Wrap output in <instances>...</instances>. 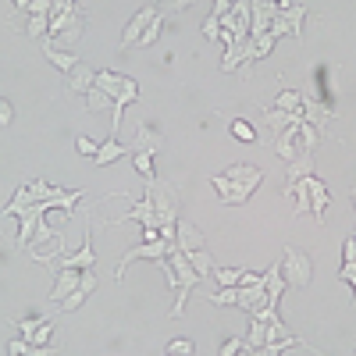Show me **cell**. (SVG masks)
I'll list each match as a JSON object with an SVG mask.
<instances>
[{
	"mask_svg": "<svg viewBox=\"0 0 356 356\" xmlns=\"http://www.w3.org/2000/svg\"><path fill=\"white\" fill-rule=\"evenodd\" d=\"M211 182H214V189H218V196H221L225 207H243L260 189L264 171L253 168V164H232L225 175H214Z\"/></svg>",
	"mask_w": 356,
	"mask_h": 356,
	"instance_id": "1",
	"label": "cell"
},
{
	"mask_svg": "<svg viewBox=\"0 0 356 356\" xmlns=\"http://www.w3.org/2000/svg\"><path fill=\"white\" fill-rule=\"evenodd\" d=\"M161 267H164V275H168V282H171V289H175V307H171V321H178L186 314V300H189V292L203 282L196 271H193V264H189V257L182 253V250H175L168 260H157Z\"/></svg>",
	"mask_w": 356,
	"mask_h": 356,
	"instance_id": "2",
	"label": "cell"
},
{
	"mask_svg": "<svg viewBox=\"0 0 356 356\" xmlns=\"http://www.w3.org/2000/svg\"><path fill=\"white\" fill-rule=\"evenodd\" d=\"M282 275H285L289 289H310L314 264H310V257L300 246H285V253H282Z\"/></svg>",
	"mask_w": 356,
	"mask_h": 356,
	"instance_id": "3",
	"label": "cell"
},
{
	"mask_svg": "<svg viewBox=\"0 0 356 356\" xmlns=\"http://www.w3.org/2000/svg\"><path fill=\"white\" fill-rule=\"evenodd\" d=\"M175 250H178V246H175V243H168V239H150V243H139V246H132V250H125V253H122L114 278L122 282V278H125V271H129V264H136V260H154V264H157V260H168Z\"/></svg>",
	"mask_w": 356,
	"mask_h": 356,
	"instance_id": "4",
	"label": "cell"
},
{
	"mask_svg": "<svg viewBox=\"0 0 356 356\" xmlns=\"http://www.w3.org/2000/svg\"><path fill=\"white\" fill-rule=\"evenodd\" d=\"M303 25H307V8L289 4V8H282V11L275 15V22H271V36H275V40H278V36L303 40Z\"/></svg>",
	"mask_w": 356,
	"mask_h": 356,
	"instance_id": "5",
	"label": "cell"
},
{
	"mask_svg": "<svg viewBox=\"0 0 356 356\" xmlns=\"http://www.w3.org/2000/svg\"><path fill=\"white\" fill-rule=\"evenodd\" d=\"M54 267H75V271H89L97 267V250H93V221L86 225V243L79 253H65V257H54Z\"/></svg>",
	"mask_w": 356,
	"mask_h": 356,
	"instance_id": "6",
	"label": "cell"
},
{
	"mask_svg": "<svg viewBox=\"0 0 356 356\" xmlns=\"http://www.w3.org/2000/svg\"><path fill=\"white\" fill-rule=\"evenodd\" d=\"M175 246L182 253H196V250H207V239H203V232L193 221L178 218V225H175Z\"/></svg>",
	"mask_w": 356,
	"mask_h": 356,
	"instance_id": "7",
	"label": "cell"
},
{
	"mask_svg": "<svg viewBox=\"0 0 356 356\" xmlns=\"http://www.w3.org/2000/svg\"><path fill=\"white\" fill-rule=\"evenodd\" d=\"M154 15H157V8H154V4L139 8V15L125 25V33H122V50H129V47H136V43H139V36L146 33V25L154 22Z\"/></svg>",
	"mask_w": 356,
	"mask_h": 356,
	"instance_id": "8",
	"label": "cell"
},
{
	"mask_svg": "<svg viewBox=\"0 0 356 356\" xmlns=\"http://www.w3.org/2000/svg\"><path fill=\"white\" fill-rule=\"evenodd\" d=\"M82 33H86V15L79 11V15H75V18H72V22L61 29V33H57V36H50V43H54L57 50H68V54H72V50L79 47Z\"/></svg>",
	"mask_w": 356,
	"mask_h": 356,
	"instance_id": "9",
	"label": "cell"
},
{
	"mask_svg": "<svg viewBox=\"0 0 356 356\" xmlns=\"http://www.w3.org/2000/svg\"><path fill=\"white\" fill-rule=\"evenodd\" d=\"M79 278H82V271H75V267H57V278H54V289H50V300H54V303H65L68 296L79 289Z\"/></svg>",
	"mask_w": 356,
	"mask_h": 356,
	"instance_id": "10",
	"label": "cell"
},
{
	"mask_svg": "<svg viewBox=\"0 0 356 356\" xmlns=\"http://www.w3.org/2000/svg\"><path fill=\"white\" fill-rule=\"evenodd\" d=\"M235 307L246 310V314L267 307V289H264V282H260V285H235Z\"/></svg>",
	"mask_w": 356,
	"mask_h": 356,
	"instance_id": "11",
	"label": "cell"
},
{
	"mask_svg": "<svg viewBox=\"0 0 356 356\" xmlns=\"http://www.w3.org/2000/svg\"><path fill=\"white\" fill-rule=\"evenodd\" d=\"M275 154L285 161V164H292L296 157L303 154V146H300V122L296 125H289L285 132H278V143H275Z\"/></svg>",
	"mask_w": 356,
	"mask_h": 356,
	"instance_id": "12",
	"label": "cell"
},
{
	"mask_svg": "<svg viewBox=\"0 0 356 356\" xmlns=\"http://www.w3.org/2000/svg\"><path fill=\"white\" fill-rule=\"evenodd\" d=\"M307 189H310V214H314L317 221H324V214H328V203H332L328 186H324L317 175H310V178H307Z\"/></svg>",
	"mask_w": 356,
	"mask_h": 356,
	"instance_id": "13",
	"label": "cell"
},
{
	"mask_svg": "<svg viewBox=\"0 0 356 356\" xmlns=\"http://www.w3.org/2000/svg\"><path fill=\"white\" fill-rule=\"evenodd\" d=\"M264 289H267V307H275V310H278L282 292H289L285 275H282V264H275V267H267V271H264Z\"/></svg>",
	"mask_w": 356,
	"mask_h": 356,
	"instance_id": "14",
	"label": "cell"
},
{
	"mask_svg": "<svg viewBox=\"0 0 356 356\" xmlns=\"http://www.w3.org/2000/svg\"><path fill=\"white\" fill-rule=\"evenodd\" d=\"M97 86V72H93V65H75L72 72H68V89H72V93H89V89H93Z\"/></svg>",
	"mask_w": 356,
	"mask_h": 356,
	"instance_id": "15",
	"label": "cell"
},
{
	"mask_svg": "<svg viewBox=\"0 0 356 356\" xmlns=\"http://www.w3.org/2000/svg\"><path fill=\"white\" fill-rule=\"evenodd\" d=\"M40 47H43V57H47V61H50L57 72H65V75H68V72L79 65V57H75V54H68V50H57L50 40H43Z\"/></svg>",
	"mask_w": 356,
	"mask_h": 356,
	"instance_id": "16",
	"label": "cell"
},
{
	"mask_svg": "<svg viewBox=\"0 0 356 356\" xmlns=\"http://www.w3.org/2000/svg\"><path fill=\"white\" fill-rule=\"evenodd\" d=\"M122 154H129L125 146H122V139H118V136H107V139L100 143V150H97L93 164H97V168H107V164H114V161L122 157Z\"/></svg>",
	"mask_w": 356,
	"mask_h": 356,
	"instance_id": "17",
	"label": "cell"
},
{
	"mask_svg": "<svg viewBox=\"0 0 356 356\" xmlns=\"http://www.w3.org/2000/svg\"><path fill=\"white\" fill-rule=\"evenodd\" d=\"M275 50V36L271 33H264V36H250V43H246V65H257V61H264L267 54Z\"/></svg>",
	"mask_w": 356,
	"mask_h": 356,
	"instance_id": "18",
	"label": "cell"
},
{
	"mask_svg": "<svg viewBox=\"0 0 356 356\" xmlns=\"http://www.w3.org/2000/svg\"><path fill=\"white\" fill-rule=\"evenodd\" d=\"M310 175H314V150H303L300 157H296V161L289 164V175H285L289 182H285V189H289V186H296L300 178H310Z\"/></svg>",
	"mask_w": 356,
	"mask_h": 356,
	"instance_id": "19",
	"label": "cell"
},
{
	"mask_svg": "<svg viewBox=\"0 0 356 356\" xmlns=\"http://www.w3.org/2000/svg\"><path fill=\"white\" fill-rule=\"evenodd\" d=\"M296 122H303V114H285V111H278V107H267V111H264V125L271 129V132H285V129L296 125Z\"/></svg>",
	"mask_w": 356,
	"mask_h": 356,
	"instance_id": "20",
	"label": "cell"
},
{
	"mask_svg": "<svg viewBox=\"0 0 356 356\" xmlns=\"http://www.w3.org/2000/svg\"><path fill=\"white\" fill-rule=\"evenodd\" d=\"M36 203V196H33V189H29V182H22L18 186V193L8 200V207H4V214H15V218H22L25 211H29V207H33Z\"/></svg>",
	"mask_w": 356,
	"mask_h": 356,
	"instance_id": "21",
	"label": "cell"
},
{
	"mask_svg": "<svg viewBox=\"0 0 356 356\" xmlns=\"http://www.w3.org/2000/svg\"><path fill=\"white\" fill-rule=\"evenodd\" d=\"M122 86H125V75L107 72V68H100V72H97V89H104V93H107L111 100L122 97Z\"/></svg>",
	"mask_w": 356,
	"mask_h": 356,
	"instance_id": "22",
	"label": "cell"
},
{
	"mask_svg": "<svg viewBox=\"0 0 356 356\" xmlns=\"http://www.w3.org/2000/svg\"><path fill=\"white\" fill-rule=\"evenodd\" d=\"M161 132L157 129H150V125H143L139 132H136V143H132V150H146V154H157L161 150Z\"/></svg>",
	"mask_w": 356,
	"mask_h": 356,
	"instance_id": "23",
	"label": "cell"
},
{
	"mask_svg": "<svg viewBox=\"0 0 356 356\" xmlns=\"http://www.w3.org/2000/svg\"><path fill=\"white\" fill-rule=\"evenodd\" d=\"M275 107L285 111V114H303V93H300V89H282Z\"/></svg>",
	"mask_w": 356,
	"mask_h": 356,
	"instance_id": "24",
	"label": "cell"
},
{
	"mask_svg": "<svg viewBox=\"0 0 356 356\" xmlns=\"http://www.w3.org/2000/svg\"><path fill=\"white\" fill-rule=\"evenodd\" d=\"M25 36H33L36 43H43L50 36V15H29L25 22Z\"/></svg>",
	"mask_w": 356,
	"mask_h": 356,
	"instance_id": "25",
	"label": "cell"
},
{
	"mask_svg": "<svg viewBox=\"0 0 356 356\" xmlns=\"http://www.w3.org/2000/svg\"><path fill=\"white\" fill-rule=\"evenodd\" d=\"M164 25H168V18H164V11L157 8V15H154V22L146 25V33L139 36V43L136 47H154L157 40H161V33H164Z\"/></svg>",
	"mask_w": 356,
	"mask_h": 356,
	"instance_id": "26",
	"label": "cell"
},
{
	"mask_svg": "<svg viewBox=\"0 0 356 356\" xmlns=\"http://www.w3.org/2000/svg\"><path fill=\"white\" fill-rule=\"evenodd\" d=\"M292 346H303V339H300V335H289V339H278V342H264L253 356H282V353L292 349Z\"/></svg>",
	"mask_w": 356,
	"mask_h": 356,
	"instance_id": "27",
	"label": "cell"
},
{
	"mask_svg": "<svg viewBox=\"0 0 356 356\" xmlns=\"http://www.w3.org/2000/svg\"><path fill=\"white\" fill-rule=\"evenodd\" d=\"M132 164H136V171H139L143 182L157 178V171H154V154H146V150H132Z\"/></svg>",
	"mask_w": 356,
	"mask_h": 356,
	"instance_id": "28",
	"label": "cell"
},
{
	"mask_svg": "<svg viewBox=\"0 0 356 356\" xmlns=\"http://www.w3.org/2000/svg\"><path fill=\"white\" fill-rule=\"evenodd\" d=\"M189 257V264H193V271L200 275V278H207L214 271V257H211V250H196V253H186Z\"/></svg>",
	"mask_w": 356,
	"mask_h": 356,
	"instance_id": "29",
	"label": "cell"
},
{
	"mask_svg": "<svg viewBox=\"0 0 356 356\" xmlns=\"http://www.w3.org/2000/svg\"><path fill=\"white\" fill-rule=\"evenodd\" d=\"M86 107L93 111V114H100V111H114V100L104 93V89H97V86H93V89L86 93Z\"/></svg>",
	"mask_w": 356,
	"mask_h": 356,
	"instance_id": "30",
	"label": "cell"
},
{
	"mask_svg": "<svg viewBox=\"0 0 356 356\" xmlns=\"http://www.w3.org/2000/svg\"><path fill=\"white\" fill-rule=\"evenodd\" d=\"M264 342H267V321L253 317V321H250V335H246V349H253V353H257Z\"/></svg>",
	"mask_w": 356,
	"mask_h": 356,
	"instance_id": "31",
	"label": "cell"
},
{
	"mask_svg": "<svg viewBox=\"0 0 356 356\" xmlns=\"http://www.w3.org/2000/svg\"><path fill=\"white\" fill-rule=\"evenodd\" d=\"M211 275L218 278L221 289H235V285H239V278H243V267H214Z\"/></svg>",
	"mask_w": 356,
	"mask_h": 356,
	"instance_id": "32",
	"label": "cell"
},
{
	"mask_svg": "<svg viewBox=\"0 0 356 356\" xmlns=\"http://www.w3.org/2000/svg\"><path fill=\"white\" fill-rule=\"evenodd\" d=\"M228 132H232L235 139H239V143H257V129L246 122V118H235V122L228 125Z\"/></svg>",
	"mask_w": 356,
	"mask_h": 356,
	"instance_id": "33",
	"label": "cell"
},
{
	"mask_svg": "<svg viewBox=\"0 0 356 356\" xmlns=\"http://www.w3.org/2000/svg\"><path fill=\"white\" fill-rule=\"evenodd\" d=\"M50 339H54V321H50V317H43V324L36 328V335L29 339V342H33V346H50Z\"/></svg>",
	"mask_w": 356,
	"mask_h": 356,
	"instance_id": "34",
	"label": "cell"
},
{
	"mask_svg": "<svg viewBox=\"0 0 356 356\" xmlns=\"http://www.w3.org/2000/svg\"><path fill=\"white\" fill-rule=\"evenodd\" d=\"M207 300L214 307H235V289H218V292H207Z\"/></svg>",
	"mask_w": 356,
	"mask_h": 356,
	"instance_id": "35",
	"label": "cell"
},
{
	"mask_svg": "<svg viewBox=\"0 0 356 356\" xmlns=\"http://www.w3.org/2000/svg\"><path fill=\"white\" fill-rule=\"evenodd\" d=\"M75 150H79L82 157H97L100 143H97V139H89V136H75Z\"/></svg>",
	"mask_w": 356,
	"mask_h": 356,
	"instance_id": "36",
	"label": "cell"
},
{
	"mask_svg": "<svg viewBox=\"0 0 356 356\" xmlns=\"http://www.w3.org/2000/svg\"><path fill=\"white\" fill-rule=\"evenodd\" d=\"M15 324H18V328H22V339L29 342V339L36 335V328H40V324H43V317H18Z\"/></svg>",
	"mask_w": 356,
	"mask_h": 356,
	"instance_id": "37",
	"label": "cell"
},
{
	"mask_svg": "<svg viewBox=\"0 0 356 356\" xmlns=\"http://www.w3.org/2000/svg\"><path fill=\"white\" fill-rule=\"evenodd\" d=\"M203 36L207 40H221V18L218 15H207L203 18Z\"/></svg>",
	"mask_w": 356,
	"mask_h": 356,
	"instance_id": "38",
	"label": "cell"
},
{
	"mask_svg": "<svg viewBox=\"0 0 356 356\" xmlns=\"http://www.w3.org/2000/svg\"><path fill=\"white\" fill-rule=\"evenodd\" d=\"M168 353H178V356H193V353H196V346H193V339H171V342H168Z\"/></svg>",
	"mask_w": 356,
	"mask_h": 356,
	"instance_id": "39",
	"label": "cell"
},
{
	"mask_svg": "<svg viewBox=\"0 0 356 356\" xmlns=\"http://www.w3.org/2000/svg\"><path fill=\"white\" fill-rule=\"evenodd\" d=\"M243 349H246V339H239V335H228L221 342V356H235V353H243Z\"/></svg>",
	"mask_w": 356,
	"mask_h": 356,
	"instance_id": "40",
	"label": "cell"
},
{
	"mask_svg": "<svg viewBox=\"0 0 356 356\" xmlns=\"http://www.w3.org/2000/svg\"><path fill=\"white\" fill-rule=\"evenodd\" d=\"M86 300H89V292H82V289H75V292L68 296V300H65L61 307H65V314H72V310H79V307H82Z\"/></svg>",
	"mask_w": 356,
	"mask_h": 356,
	"instance_id": "41",
	"label": "cell"
},
{
	"mask_svg": "<svg viewBox=\"0 0 356 356\" xmlns=\"http://www.w3.org/2000/svg\"><path fill=\"white\" fill-rule=\"evenodd\" d=\"M50 8H54V0H29L25 15H50Z\"/></svg>",
	"mask_w": 356,
	"mask_h": 356,
	"instance_id": "42",
	"label": "cell"
},
{
	"mask_svg": "<svg viewBox=\"0 0 356 356\" xmlns=\"http://www.w3.org/2000/svg\"><path fill=\"white\" fill-rule=\"evenodd\" d=\"M11 122H15V107H11L4 97H0V129H8Z\"/></svg>",
	"mask_w": 356,
	"mask_h": 356,
	"instance_id": "43",
	"label": "cell"
},
{
	"mask_svg": "<svg viewBox=\"0 0 356 356\" xmlns=\"http://www.w3.org/2000/svg\"><path fill=\"white\" fill-rule=\"evenodd\" d=\"M54 353H57V349H54V346H33V342H29V346H25V353H22V356H54Z\"/></svg>",
	"mask_w": 356,
	"mask_h": 356,
	"instance_id": "44",
	"label": "cell"
},
{
	"mask_svg": "<svg viewBox=\"0 0 356 356\" xmlns=\"http://www.w3.org/2000/svg\"><path fill=\"white\" fill-rule=\"evenodd\" d=\"M342 257H346V264H356V235H349L342 243Z\"/></svg>",
	"mask_w": 356,
	"mask_h": 356,
	"instance_id": "45",
	"label": "cell"
},
{
	"mask_svg": "<svg viewBox=\"0 0 356 356\" xmlns=\"http://www.w3.org/2000/svg\"><path fill=\"white\" fill-rule=\"evenodd\" d=\"M161 4H164V8H175V11H186V8L196 4V0H161ZM161 4H157V8H161Z\"/></svg>",
	"mask_w": 356,
	"mask_h": 356,
	"instance_id": "46",
	"label": "cell"
},
{
	"mask_svg": "<svg viewBox=\"0 0 356 356\" xmlns=\"http://www.w3.org/2000/svg\"><path fill=\"white\" fill-rule=\"evenodd\" d=\"M228 11H232V0H214V11H211V15H218V18H225Z\"/></svg>",
	"mask_w": 356,
	"mask_h": 356,
	"instance_id": "47",
	"label": "cell"
},
{
	"mask_svg": "<svg viewBox=\"0 0 356 356\" xmlns=\"http://www.w3.org/2000/svg\"><path fill=\"white\" fill-rule=\"evenodd\" d=\"M264 282V275H253V271H243V278H239V285H260Z\"/></svg>",
	"mask_w": 356,
	"mask_h": 356,
	"instance_id": "48",
	"label": "cell"
},
{
	"mask_svg": "<svg viewBox=\"0 0 356 356\" xmlns=\"http://www.w3.org/2000/svg\"><path fill=\"white\" fill-rule=\"evenodd\" d=\"M11 4H15L18 11H25V8H29V0H11Z\"/></svg>",
	"mask_w": 356,
	"mask_h": 356,
	"instance_id": "49",
	"label": "cell"
},
{
	"mask_svg": "<svg viewBox=\"0 0 356 356\" xmlns=\"http://www.w3.org/2000/svg\"><path fill=\"white\" fill-rule=\"evenodd\" d=\"M349 196H353V207H356V186H353V193H349Z\"/></svg>",
	"mask_w": 356,
	"mask_h": 356,
	"instance_id": "50",
	"label": "cell"
},
{
	"mask_svg": "<svg viewBox=\"0 0 356 356\" xmlns=\"http://www.w3.org/2000/svg\"><path fill=\"white\" fill-rule=\"evenodd\" d=\"M150 4H154V8H157V4H161V0H150Z\"/></svg>",
	"mask_w": 356,
	"mask_h": 356,
	"instance_id": "51",
	"label": "cell"
},
{
	"mask_svg": "<svg viewBox=\"0 0 356 356\" xmlns=\"http://www.w3.org/2000/svg\"><path fill=\"white\" fill-rule=\"evenodd\" d=\"M164 356H178V353H164Z\"/></svg>",
	"mask_w": 356,
	"mask_h": 356,
	"instance_id": "52",
	"label": "cell"
},
{
	"mask_svg": "<svg viewBox=\"0 0 356 356\" xmlns=\"http://www.w3.org/2000/svg\"><path fill=\"white\" fill-rule=\"evenodd\" d=\"M68 4H75V0H68Z\"/></svg>",
	"mask_w": 356,
	"mask_h": 356,
	"instance_id": "53",
	"label": "cell"
}]
</instances>
